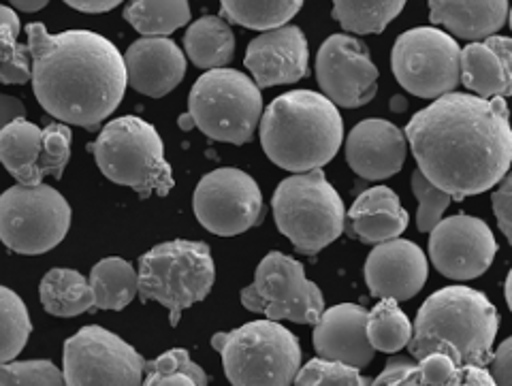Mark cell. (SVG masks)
<instances>
[{"label":"cell","instance_id":"6da1fadb","mask_svg":"<svg viewBox=\"0 0 512 386\" xmlns=\"http://www.w3.org/2000/svg\"><path fill=\"white\" fill-rule=\"evenodd\" d=\"M404 135L419 171L455 201L483 195L510 171L512 131L502 96L444 94L408 122Z\"/></svg>","mask_w":512,"mask_h":386},{"label":"cell","instance_id":"7a4b0ae2","mask_svg":"<svg viewBox=\"0 0 512 386\" xmlns=\"http://www.w3.org/2000/svg\"><path fill=\"white\" fill-rule=\"evenodd\" d=\"M30 82L41 107L62 124L96 131L120 107L126 69L118 47L90 30L50 35L28 24Z\"/></svg>","mask_w":512,"mask_h":386},{"label":"cell","instance_id":"3957f363","mask_svg":"<svg viewBox=\"0 0 512 386\" xmlns=\"http://www.w3.org/2000/svg\"><path fill=\"white\" fill-rule=\"evenodd\" d=\"M261 143L267 158L280 169L308 173L325 167L340 152L344 120L325 94L312 90L286 92L263 111Z\"/></svg>","mask_w":512,"mask_h":386},{"label":"cell","instance_id":"277c9868","mask_svg":"<svg viewBox=\"0 0 512 386\" xmlns=\"http://www.w3.org/2000/svg\"><path fill=\"white\" fill-rule=\"evenodd\" d=\"M498 329V308L485 293L468 286H446L419 308L406 348L419 361L438 342H448L459 352L461 365L487 367Z\"/></svg>","mask_w":512,"mask_h":386},{"label":"cell","instance_id":"5b68a950","mask_svg":"<svg viewBox=\"0 0 512 386\" xmlns=\"http://www.w3.org/2000/svg\"><path fill=\"white\" fill-rule=\"evenodd\" d=\"M107 180L133 188L141 199L167 197L175 186L158 131L137 116L111 120L88 146Z\"/></svg>","mask_w":512,"mask_h":386},{"label":"cell","instance_id":"8992f818","mask_svg":"<svg viewBox=\"0 0 512 386\" xmlns=\"http://www.w3.org/2000/svg\"><path fill=\"white\" fill-rule=\"evenodd\" d=\"M216 267L203 241L173 239L154 246L139 259L137 293L141 301H158L169 310L171 327L182 312L210 295Z\"/></svg>","mask_w":512,"mask_h":386},{"label":"cell","instance_id":"52a82bcc","mask_svg":"<svg viewBox=\"0 0 512 386\" xmlns=\"http://www.w3.org/2000/svg\"><path fill=\"white\" fill-rule=\"evenodd\" d=\"M212 346L233 386H291L301 367L297 335L276 320H254L216 333Z\"/></svg>","mask_w":512,"mask_h":386},{"label":"cell","instance_id":"ba28073f","mask_svg":"<svg viewBox=\"0 0 512 386\" xmlns=\"http://www.w3.org/2000/svg\"><path fill=\"white\" fill-rule=\"evenodd\" d=\"M278 229L297 252L314 256L346 229V209L323 169L297 173L280 182L271 199Z\"/></svg>","mask_w":512,"mask_h":386},{"label":"cell","instance_id":"9c48e42d","mask_svg":"<svg viewBox=\"0 0 512 386\" xmlns=\"http://www.w3.org/2000/svg\"><path fill=\"white\" fill-rule=\"evenodd\" d=\"M188 114L205 137L244 146L263 116L261 88L235 69H212L192 86Z\"/></svg>","mask_w":512,"mask_h":386},{"label":"cell","instance_id":"30bf717a","mask_svg":"<svg viewBox=\"0 0 512 386\" xmlns=\"http://www.w3.org/2000/svg\"><path fill=\"white\" fill-rule=\"evenodd\" d=\"M71 229V205L52 186H13L0 195V241L18 254L54 250Z\"/></svg>","mask_w":512,"mask_h":386},{"label":"cell","instance_id":"8fae6325","mask_svg":"<svg viewBox=\"0 0 512 386\" xmlns=\"http://www.w3.org/2000/svg\"><path fill=\"white\" fill-rule=\"evenodd\" d=\"M242 305L267 320H291L297 325H316L325 312L320 288L306 278V269L291 256L269 252L256 267L254 282L242 291Z\"/></svg>","mask_w":512,"mask_h":386},{"label":"cell","instance_id":"7c38bea8","mask_svg":"<svg viewBox=\"0 0 512 386\" xmlns=\"http://www.w3.org/2000/svg\"><path fill=\"white\" fill-rule=\"evenodd\" d=\"M459 54L455 37L434 26H421L397 37L391 69L406 92L436 101L459 86Z\"/></svg>","mask_w":512,"mask_h":386},{"label":"cell","instance_id":"4fadbf2b","mask_svg":"<svg viewBox=\"0 0 512 386\" xmlns=\"http://www.w3.org/2000/svg\"><path fill=\"white\" fill-rule=\"evenodd\" d=\"M62 365L67 386H141L146 372V359L99 325L79 329L64 342Z\"/></svg>","mask_w":512,"mask_h":386},{"label":"cell","instance_id":"5bb4252c","mask_svg":"<svg viewBox=\"0 0 512 386\" xmlns=\"http://www.w3.org/2000/svg\"><path fill=\"white\" fill-rule=\"evenodd\" d=\"M195 216L203 227L220 237L246 233L263 220V195L259 184L246 171L222 167L195 188Z\"/></svg>","mask_w":512,"mask_h":386},{"label":"cell","instance_id":"9a60e30c","mask_svg":"<svg viewBox=\"0 0 512 386\" xmlns=\"http://www.w3.org/2000/svg\"><path fill=\"white\" fill-rule=\"evenodd\" d=\"M318 86L335 107H363L378 92V69L365 43L331 35L316 54Z\"/></svg>","mask_w":512,"mask_h":386},{"label":"cell","instance_id":"2e32d148","mask_svg":"<svg viewBox=\"0 0 512 386\" xmlns=\"http://www.w3.org/2000/svg\"><path fill=\"white\" fill-rule=\"evenodd\" d=\"M498 254V241L485 220L474 216H451L429 231V259L442 276L451 280H474L491 267Z\"/></svg>","mask_w":512,"mask_h":386},{"label":"cell","instance_id":"e0dca14e","mask_svg":"<svg viewBox=\"0 0 512 386\" xmlns=\"http://www.w3.org/2000/svg\"><path fill=\"white\" fill-rule=\"evenodd\" d=\"M429 276L425 252L408 239H389L378 244L365 261V282L380 299L408 301L421 293Z\"/></svg>","mask_w":512,"mask_h":386},{"label":"cell","instance_id":"ac0fdd59","mask_svg":"<svg viewBox=\"0 0 512 386\" xmlns=\"http://www.w3.org/2000/svg\"><path fill=\"white\" fill-rule=\"evenodd\" d=\"M310 47L303 30L280 26L250 41L244 64L259 88L295 84L308 75Z\"/></svg>","mask_w":512,"mask_h":386},{"label":"cell","instance_id":"d6986e66","mask_svg":"<svg viewBox=\"0 0 512 386\" xmlns=\"http://www.w3.org/2000/svg\"><path fill=\"white\" fill-rule=\"evenodd\" d=\"M408 154L404 131L387 120H363L346 139V160L359 178L380 182L402 171Z\"/></svg>","mask_w":512,"mask_h":386},{"label":"cell","instance_id":"ffe728a7","mask_svg":"<svg viewBox=\"0 0 512 386\" xmlns=\"http://www.w3.org/2000/svg\"><path fill=\"white\" fill-rule=\"evenodd\" d=\"M122 58L126 86L152 99L178 88L186 75V56L169 37H143Z\"/></svg>","mask_w":512,"mask_h":386},{"label":"cell","instance_id":"44dd1931","mask_svg":"<svg viewBox=\"0 0 512 386\" xmlns=\"http://www.w3.org/2000/svg\"><path fill=\"white\" fill-rule=\"evenodd\" d=\"M367 310L357 303H340L320 314L314 325L318 359L363 369L372 363L374 348L365 333Z\"/></svg>","mask_w":512,"mask_h":386},{"label":"cell","instance_id":"7402d4cb","mask_svg":"<svg viewBox=\"0 0 512 386\" xmlns=\"http://www.w3.org/2000/svg\"><path fill=\"white\" fill-rule=\"evenodd\" d=\"M459 84L480 99L512 94V41L493 35L466 45L459 54Z\"/></svg>","mask_w":512,"mask_h":386},{"label":"cell","instance_id":"603a6c76","mask_svg":"<svg viewBox=\"0 0 512 386\" xmlns=\"http://www.w3.org/2000/svg\"><path fill=\"white\" fill-rule=\"evenodd\" d=\"M508 20V0H429V22L453 37L483 41Z\"/></svg>","mask_w":512,"mask_h":386},{"label":"cell","instance_id":"cb8c5ba5","mask_svg":"<svg viewBox=\"0 0 512 386\" xmlns=\"http://www.w3.org/2000/svg\"><path fill=\"white\" fill-rule=\"evenodd\" d=\"M348 220L350 235L370 246L397 239L408 229V212L399 203L395 192L387 186H376L361 192L350 207Z\"/></svg>","mask_w":512,"mask_h":386},{"label":"cell","instance_id":"d4e9b609","mask_svg":"<svg viewBox=\"0 0 512 386\" xmlns=\"http://www.w3.org/2000/svg\"><path fill=\"white\" fill-rule=\"evenodd\" d=\"M43 131L26 118L11 120L0 131V163L22 186L41 184L37 169Z\"/></svg>","mask_w":512,"mask_h":386},{"label":"cell","instance_id":"484cf974","mask_svg":"<svg viewBox=\"0 0 512 386\" xmlns=\"http://www.w3.org/2000/svg\"><path fill=\"white\" fill-rule=\"evenodd\" d=\"M184 50L199 69H224L235 56L231 26L216 15H205L192 22L184 35Z\"/></svg>","mask_w":512,"mask_h":386},{"label":"cell","instance_id":"4316f807","mask_svg":"<svg viewBox=\"0 0 512 386\" xmlns=\"http://www.w3.org/2000/svg\"><path fill=\"white\" fill-rule=\"evenodd\" d=\"M39 297L45 312L58 318H73L94 308L90 282L75 269L47 271L39 286Z\"/></svg>","mask_w":512,"mask_h":386},{"label":"cell","instance_id":"83f0119b","mask_svg":"<svg viewBox=\"0 0 512 386\" xmlns=\"http://www.w3.org/2000/svg\"><path fill=\"white\" fill-rule=\"evenodd\" d=\"M88 282L96 310L120 312L137 297V271L118 256H109V259L96 263Z\"/></svg>","mask_w":512,"mask_h":386},{"label":"cell","instance_id":"f1b7e54d","mask_svg":"<svg viewBox=\"0 0 512 386\" xmlns=\"http://www.w3.org/2000/svg\"><path fill=\"white\" fill-rule=\"evenodd\" d=\"M124 20L143 37H169L190 22L188 0H131Z\"/></svg>","mask_w":512,"mask_h":386},{"label":"cell","instance_id":"f546056e","mask_svg":"<svg viewBox=\"0 0 512 386\" xmlns=\"http://www.w3.org/2000/svg\"><path fill=\"white\" fill-rule=\"evenodd\" d=\"M303 0H220L224 20L250 30H274L291 22Z\"/></svg>","mask_w":512,"mask_h":386},{"label":"cell","instance_id":"4dcf8cb0","mask_svg":"<svg viewBox=\"0 0 512 386\" xmlns=\"http://www.w3.org/2000/svg\"><path fill=\"white\" fill-rule=\"evenodd\" d=\"M406 0H333V20L355 35H380L399 13Z\"/></svg>","mask_w":512,"mask_h":386},{"label":"cell","instance_id":"1f68e13d","mask_svg":"<svg viewBox=\"0 0 512 386\" xmlns=\"http://www.w3.org/2000/svg\"><path fill=\"white\" fill-rule=\"evenodd\" d=\"M367 342L378 352H399L408 346L412 337L410 318L399 308L393 299H380L372 312H367L365 320Z\"/></svg>","mask_w":512,"mask_h":386},{"label":"cell","instance_id":"d6a6232c","mask_svg":"<svg viewBox=\"0 0 512 386\" xmlns=\"http://www.w3.org/2000/svg\"><path fill=\"white\" fill-rule=\"evenodd\" d=\"M32 331L26 303L11 288L0 286V365L18 359Z\"/></svg>","mask_w":512,"mask_h":386},{"label":"cell","instance_id":"836d02e7","mask_svg":"<svg viewBox=\"0 0 512 386\" xmlns=\"http://www.w3.org/2000/svg\"><path fill=\"white\" fill-rule=\"evenodd\" d=\"M295 386H372V378L361 374V369L325 359H312L299 367L293 380Z\"/></svg>","mask_w":512,"mask_h":386},{"label":"cell","instance_id":"e575fe53","mask_svg":"<svg viewBox=\"0 0 512 386\" xmlns=\"http://www.w3.org/2000/svg\"><path fill=\"white\" fill-rule=\"evenodd\" d=\"M71 139V128L62 122L47 124L43 128L41 154L37 163L41 178H45V175H54L56 180L62 178V173L71 160Z\"/></svg>","mask_w":512,"mask_h":386},{"label":"cell","instance_id":"d590c367","mask_svg":"<svg viewBox=\"0 0 512 386\" xmlns=\"http://www.w3.org/2000/svg\"><path fill=\"white\" fill-rule=\"evenodd\" d=\"M0 386H67L52 361H11L0 365Z\"/></svg>","mask_w":512,"mask_h":386},{"label":"cell","instance_id":"8d00e7d4","mask_svg":"<svg viewBox=\"0 0 512 386\" xmlns=\"http://www.w3.org/2000/svg\"><path fill=\"white\" fill-rule=\"evenodd\" d=\"M412 192L419 199V212H416V227L421 233H429L442 220L446 207L451 205V195L431 184L425 175L416 169L412 173Z\"/></svg>","mask_w":512,"mask_h":386},{"label":"cell","instance_id":"74e56055","mask_svg":"<svg viewBox=\"0 0 512 386\" xmlns=\"http://www.w3.org/2000/svg\"><path fill=\"white\" fill-rule=\"evenodd\" d=\"M30 75L28 45H20L11 28L0 26V84H28Z\"/></svg>","mask_w":512,"mask_h":386},{"label":"cell","instance_id":"f35d334b","mask_svg":"<svg viewBox=\"0 0 512 386\" xmlns=\"http://www.w3.org/2000/svg\"><path fill=\"white\" fill-rule=\"evenodd\" d=\"M459 365H461L459 352L448 342H438L423 359L416 361L419 378L425 386H444L455 376Z\"/></svg>","mask_w":512,"mask_h":386},{"label":"cell","instance_id":"ab89813d","mask_svg":"<svg viewBox=\"0 0 512 386\" xmlns=\"http://www.w3.org/2000/svg\"><path fill=\"white\" fill-rule=\"evenodd\" d=\"M169 372H184L199 386H207V374L203 372V367L192 361L188 350H184V348L167 350L158 359H154L150 363L146 361V372L143 374H169Z\"/></svg>","mask_w":512,"mask_h":386},{"label":"cell","instance_id":"60d3db41","mask_svg":"<svg viewBox=\"0 0 512 386\" xmlns=\"http://www.w3.org/2000/svg\"><path fill=\"white\" fill-rule=\"evenodd\" d=\"M372 386H425L419 378L416 361L410 357H391L382 374L372 378Z\"/></svg>","mask_w":512,"mask_h":386},{"label":"cell","instance_id":"b9f144b4","mask_svg":"<svg viewBox=\"0 0 512 386\" xmlns=\"http://www.w3.org/2000/svg\"><path fill=\"white\" fill-rule=\"evenodd\" d=\"M491 201H493L495 220H498L504 237L510 241L512 239V180L508 173L500 180V188L493 192Z\"/></svg>","mask_w":512,"mask_h":386},{"label":"cell","instance_id":"7bdbcfd3","mask_svg":"<svg viewBox=\"0 0 512 386\" xmlns=\"http://www.w3.org/2000/svg\"><path fill=\"white\" fill-rule=\"evenodd\" d=\"M489 363H493L489 374L495 386H512V340H504Z\"/></svg>","mask_w":512,"mask_h":386},{"label":"cell","instance_id":"ee69618b","mask_svg":"<svg viewBox=\"0 0 512 386\" xmlns=\"http://www.w3.org/2000/svg\"><path fill=\"white\" fill-rule=\"evenodd\" d=\"M444 386H495L487 367L478 365H459L455 376Z\"/></svg>","mask_w":512,"mask_h":386},{"label":"cell","instance_id":"f6af8a7d","mask_svg":"<svg viewBox=\"0 0 512 386\" xmlns=\"http://www.w3.org/2000/svg\"><path fill=\"white\" fill-rule=\"evenodd\" d=\"M18 118H26V105L20 99H15V96L0 92V131H3L11 120Z\"/></svg>","mask_w":512,"mask_h":386},{"label":"cell","instance_id":"bcb514c9","mask_svg":"<svg viewBox=\"0 0 512 386\" xmlns=\"http://www.w3.org/2000/svg\"><path fill=\"white\" fill-rule=\"evenodd\" d=\"M141 386H199L184 372H169V374H146V380Z\"/></svg>","mask_w":512,"mask_h":386},{"label":"cell","instance_id":"7dc6e473","mask_svg":"<svg viewBox=\"0 0 512 386\" xmlns=\"http://www.w3.org/2000/svg\"><path fill=\"white\" fill-rule=\"evenodd\" d=\"M64 3L84 13H105L116 9L124 0H64Z\"/></svg>","mask_w":512,"mask_h":386},{"label":"cell","instance_id":"c3c4849f","mask_svg":"<svg viewBox=\"0 0 512 386\" xmlns=\"http://www.w3.org/2000/svg\"><path fill=\"white\" fill-rule=\"evenodd\" d=\"M0 26H7V28H11L15 32V35H20V18H18V13H15L9 7L0 5Z\"/></svg>","mask_w":512,"mask_h":386},{"label":"cell","instance_id":"681fc988","mask_svg":"<svg viewBox=\"0 0 512 386\" xmlns=\"http://www.w3.org/2000/svg\"><path fill=\"white\" fill-rule=\"evenodd\" d=\"M13 7H18L20 11L32 13V11H41L43 7L50 5V0H9Z\"/></svg>","mask_w":512,"mask_h":386},{"label":"cell","instance_id":"f907efd6","mask_svg":"<svg viewBox=\"0 0 512 386\" xmlns=\"http://www.w3.org/2000/svg\"><path fill=\"white\" fill-rule=\"evenodd\" d=\"M406 107H408V103H406L404 96H393V99H391V111H397V114H402V111H406Z\"/></svg>","mask_w":512,"mask_h":386},{"label":"cell","instance_id":"816d5d0a","mask_svg":"<svg viewBox=\"0 0 512 386\" xmlns=\"http://www.w3.org/2000/svg\"><path fill=\"white\" fill-rule=\"evenodd\" d=\"M178 124H180L182 131H192V128H195V120H192V116L188 114V111L178 118Z\"/></svg>","mask_w":512,"mask_h":386},{"label":"cell","instance_id":"f5cc1de1","mask_svg":"<svg viewBox=\"0 0 512 386\" xmlns=\"http://www.w3.org/2000/svg\"><path fill=\"white\" fill-rule=\"evenodd\" d=\"M510 280H512V273H508V278H506V303H508V308H512V295H510Z\"/></svg>","mask_w":512,"mask_h":386}]
</instances>
